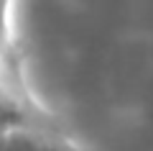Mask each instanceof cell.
Here are the masks:
<instances>
[{
  "label": "cell",
  "mask_w": 153,
  "mask_h": 151,
  "mask_svg": "<svg viewBox=\"0 0 153 151\" xmlns=\"http://www.w3.org/2000/svg\"><path fill=\"white\" fill-rule=\"evenodd\" d=\"M3 151H69L61 141L44 131L23 128V125H10L5 128V143Z\"/></svg>",
  "instance_id": "obj_1"
},
{
  "label": "cell",
  "mask_w": 153,
  "mask_h": 151,
  "mask_svg": "<svg viewBox=\"0 0 153 151\" xmlns=\"http://www.w3.org/2000/svg\"><path fill=\"white\" fill-rule=\"evenodd\" d=\"M8 5H10V0H0V41L5 36V16H8Z\"/></svg>",
  "instance_id": "obj_2"
},
{
  "label": "cell",
  "mask_w": 153,
  "mask_h": 151,
  "mask_svg": "<svg viewBox=\"0 0 153 151\" xmlns=\"http://www.w3.org/2000/svg\"><path fill=\"white\" fill-rule=\"evenodd\" d=\"M3 143H5V131H0V151H3Z\"/></svg>",
  "instance_id": "obj_3"
}]
</instances>
